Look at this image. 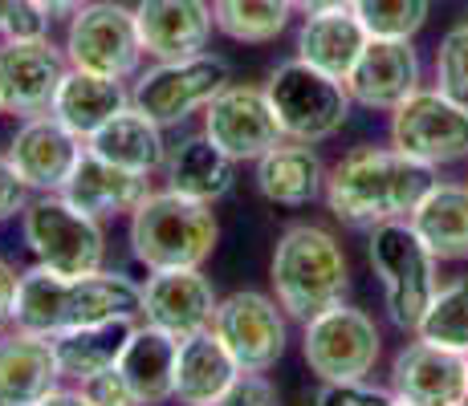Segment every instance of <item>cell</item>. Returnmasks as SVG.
I'll return each instance as SVG.
<instances>
[{
    "label": "cell",
    "mask_w": 468,
    "mask_h": 406,
    "mask_svg": "<svg viewBox=\"0 0 468 406\" xmlns=\"http://www.w3.org/2000/svg\"><path fill=\"white\" fill-rule=\"evenodd\" d=\"M367 260L383 288L387 321L403 333H416L440 288V260L408 220L375 224L367 232Z\"/></svg>",
    "instance_id": "obj_5"
},
{
    "label": "cell",
    "mask_w": 468,
    "mask_h": 406,
    "mask_svg": "<svg viewBox=\"0 0 468 406\" xmlns=\"http://www.w3.org/2000/svg\"><path fill=\"white\" fill-rule=\"evenodd\" d=\"M216 305L220 297L204 268H159L143 281L139 321L155 325L171 338H192L200 329H212Z\"/></svg>",
    "instance_id": "obj_18"
},
{
    "label": "cell",
    "mask_w": 468,
    "mask_h": 406,
    "mask_svg": "<svg viewBox=\"0 0 468 406\" xmlns=\"http://www.w3.org/2000/svg\"><path fill=\"white\" fill-rule=\"evenodd\" d=\"M290 0H212L216 33L237 45H269L290 29Z\"/></svg>",
    "instance_id": "obj_31"
},
{
    "label": "cell",
    "mask_w": 468,
    "mask_h": 406,
    "mask_svg": "<svg viewBox=\"0 0 468 406\" xmlns=\"http://www.w3.org/2000/svg\"><path fill=\"white\" fill-rule=\"evenodd\" d=\"M25 5H29V0H0V37L13 29V21L25 13Z\"/></svg>",
    "instance_id": "obj_43"
},
{
    "label": "cell",
    "mask_w": 468,
    "mask_h": 406,
    "mask_svg": "<svg viewBox=\"0 0 468 406\" xmlns=\"http://www.w3.org/2000/svg\"><path fill=\"white\" fill-rule=\"evenodd\" d=\"M143 285H134L127 273H82L61 276L53 268H25L21 288H16L13 325L16 329L41 333V338H61L82 325H98L111 318H139Z\"/></svg>",
    "instance_id": "obj_2"
},
{
    "label": "cell",
    "mask_w": 468,
    "mask_h": 406,
    "mask_svg": "<svg viewBox=\"0 0 468 406\" xmlns=\"http://www.w3.org/2000/svg\"><path fill=\"white\" fill-rule=\"evenodd\" d=\"M86 151L114 167L131 171V175H155L164 171V159H167V142H164V126L151 122L143 110H119L94 139H86Z\"/></svg>",
    "instance_id": "obj_26"
},
{
    "label": "cell",
    "mask_w": 468,
    "mask_h": 406,
    "mask_svg": "<svg viewBox=\"0 0 468 406\" xmlns=\"http://www.w3.org/2000/svg\"><path fill=\"white\" fill-rule=\"evenodd\" d=\"M21 240L33 265L53 268L61 276L98 273L106 260V228L102 220L86 215L61 192L33 195L21 212Z\"/></svg>",
    "instance_id": "obj_7"
},
{
    "label": "cell",
    "mask_w": 468,
    "mask_h": 406,
    "mask_svg": "<svg viewBox=\"0 0 468 406\" xmlns=\"http://www.w3.org/2000/svg\"><path fill=\"white\" fill-rule=\"evenodd\" d=\"M212 333L232 354V362L240 366V374H269L290 346V318L277 305V297L240 288V293L220 297Z\"/></svg>",
    "instance_id": "obj_12"
},
{
    "label": "cell",
    "mask_w": 468,
    "mask_h": 406,
    "mask_svg": "<svg viewBox=\"0 0 468 406\" xmlns=\"http://www.w3.org/2000/svg\"><path fill=\"white\" fill-rule=\"evenodd\" d=\"M66 382L53 338L29 329L0 333V406H37Z\"/></svg>",
    "instance_id": "obj_20"
},
{
    "label": "cell",
    "mask_w": 468,
    "mask_h": 406,
    "mask_svg": "<svg viewBox=\"0 0 468 406\" xmlns=\"http://www.w3.org/2000/svg\"><path fill=\"white\" fill-rule=\"evenodd\" d=\"M387 142L399 155L440 171L468 159V106L436 86H420L403 106L391 110Z\"/></svg>",
    "instance_id": "obj_10"
},
{
    "label": "cell",
    "mask_w": 468,
    "mask_h": 406,
    "mask_svg": "<svg viewBox=\"0 0 468 406\" xmlns=\"http://www.w3.org/2000/svg\"><path fill=\"white\" fill-rule=\"evenodd\" d=\"M367 29L355 16V8H330V13H314L302 16L298 25V41H293V57H302L305 66L322 69V74L346 81V74L355 69L358 53L367 49Z\"/></svg>",
    "instance_id": "obj_24"
},
{
    "label": "cell",
    "mask_w": 468,
    "mask_h": 406,
    "mask_svg": "<svg viewBox=\"0 0 468 406\" xmlns=\"http://www.w3.org/2000/svg\"><path fill=\"white\" fill-rule=\"evenodd\" d=\"M298 16H314V13H330V8H350V0H290Z\"/></svg>",
    "instance_id": "obj_42"
},
{
    "label": "cell",
    "mask_w": 468,
    "mask_h": 406,
    "mask_svg": "<svg viewBox=\"0 0 468 406\" xmlns=\"http://www.w3.org/2000/svg\"><path fill=\"white\" fill-rule=\"evenodd\" d=\"M216 406H282V394L265 374H237Z\"/></svg>",
    "instance_id": "obj_36"
},
{
    "label": "cell",
    "mask_w": 468,
    "mask_h": 406,
    "mask_svg": "<svg viewBox=\"0 0 468 406\" xmlns=\"http://www.w3.org/2000/svg\"><path fill=\"white\" fill-rule=\"evenodd\" d=\"M134 325H139V318H111V321L82 325V329H69L61 338H53L61 374L78 386L94 382L98 374H111L119 366L122 349H127Z\"/></svg>",
    "instance_id": "obj_30"
},
{
    "label": "cell",
    "mask_w": 468,
    "mask_h": 406,
    "mask_svg": "<svg viewBox=\"0 0 468 406\" xmlns=\"http://www.w3.org/2000/svg\"><path fill=\"white\" fill-rule=\"evenodd\" d=\"M269 106H273V119L282 126L285 142H305V147H318L330 142L350 119V94L346 81L322 74V69L305 66L302 57H290L269 74L265 81Z\"/></svg>",
    "instance_id": "obj_6"
},
{
    "label": "cell",
    "mask_w": 468,
    "mask_h": 406,
    "mask_svg": "<svg viewBox=\"0 0 468 406\" xmlns=\"http://www.w3.org/2000/svg\"><path fill=\"white\" fill-rule=\"evenodd\" d=\"M0 114H5V106H0Z\"/></svg>",
    "instance_id": "obj_44"
},
{
    "label": "cell",
    "mask_w": 468,
    "mask_h": 406,
    "mask_svg": "<svg viewBox=\"0 0 468 406\" xmlns=\"http://www.w3.org/2000/svg\"><path fill=\"white\" fill-rule=\"evenodd\" d=\"M411 338H424L431 346L456 349V354L468 358V276H456V281L436 288L424 321Z\"/></svg>",
    "instance_id": "obj_32"
},
{
    "label": "cell",
    "mask_w": 468,
    "mask_h": 406,
    "mask_svg": "<svg viewBox=\"0 0 468 406\" xmlns=\"http://www.w3.org/2000/svg\"><path fill=\"white\" fill-rule=\"evenodd\" d=\"M302 358L326 386H358L383 358V333L367 309L338 301L302 325Z\"/></svg>",
    "instance_id": "obj_8"
},
{
    "label": "cell",
    "mask_w": 468,
    "mask_h": 406,
    "mask_svg": "<svg viewBox=\"0 0 468 406\" xmlns=\"http://www.w3.org/2000/svg\"><path fill=\"white\" fill-rule=\"evenodd\" d=\"M232 183H237V162L224 155L204 130L167 147V159H164L167 192H179L200 203H220L232 192Z\"/></svg>",
    "instance_id": "obj_21"
},
{
    "label": "cell",
    "mask_w": 468,
    "mask_h": 406,
    "mask_svg": "<svg viewBox=\"0 0 468 406\" xmlns=\"http://www.w3.org/2000/svg\"><path fill=\"white\" fill-rule=\"evenodd\" d=\"M61 49H66L69 69H86V74L114 81H131L147 57L139 25H134V8L119 0H90L82 13L69 16Z\"/></svg>",
    "instance_id": "obj_9"
},
{
    "label": "cell",
    "mask_w": 468,
    "mask_h": 406,
    "mask_svg": "<svg viewBox=\"0 0 468 406\" xmlns=\"http://www.w3.org/2000/svg\"><path fill=\"white\" fill-rule=\"evenodd\" d=\"M269 285L290 321H310L338 305L350 288V260L322 224H290L269 256Z\"/></svg>",
    "instance_id": "obj_3"
},
{
    "label": "cell",
    "mask_w": 468,
    "mask_h": 406,
    "mask_svg": "<svg viewBox=\"0 0 468 406\" xmlns=\"http://www.w3.org/2000/svg\"><path fill=\"white\" fill-rule=\"evenodd\" d=\"M176 354H179V338L139 321L114 370H119V378L131 386V394L143 406H164L176 399Z\"/></svg>",
    "instance_id": "obj_25"
},
{
    "label": "cell",
    "mask_w": 468,
    "mask_h": 406,
    "mask_svg": "<svg viewBox=\"0 0 468 406\" xmlns=\"http://www.w3.org/2000/svg\"><path fill=\"white\" fill-rule=\"evenodd\" d=\"M220 240L212 203L187 200L179 192H147L134 212L127 215V244L131 256L147 273L159 268H204Z\"/></svg>",
    "instance_id": "obj_4"
},
{
    "label": "cell",
    "mask_w": 468,
    "mask_h": 406,
    "mask_svg": "<svg viewBox=\"0 0 468 406\" xmlns=\"http://www.w3.org/2000/svg\"><path fill=\"white\" fill-rule=\"evenodd\" d=\"M131 106V89L114 78H98L86 74V69H69L66 81H61L58 98H53V119L66 122L78 139H94L106 122L114 119L119 110Z\"/></svg>",
    "instance_id": "obj_29"
},
{
    "label": "cell",
    "mask_w": 468,
    "mask_h": 406,
    "mask_svg": "<svg viewBox=\"0 0 468 406\" xmlns=\"http://www.w3.org/2000/svg\"><path fill=\"white\" fill-rule=\"evenodd\" d=\"M431 74H436V89H444L448 98L468 106V21L452 25V29L440 37Z\"/></svg>",
    "instance_id": "obj_34"
},
{
    "label": "cell",
    "mask_w": 468,
    "mask_h": 406,
    "mask_svg": "<svg viewBox=\"0 0 468 406\" xmlns=\"http://www.w3.org/2000/svg\"><path fill=\"white\" fill-rule=\"evenodd\" d=\"M253 183L277 207H310L326 195V162L305 142H282L253 162Z\"/></svg>",
    "instance_id": "obj_23"
},
{
    "label": "cell",
    "mask_w": 468,
    "mask_h": 406,
    "mask_svg": "<svg viewBox=\"0 0 468 406\" xmlns=\"http://www.w3.org/2000/svg\"><path fill=\"white\" fill-rule=\"evenodd\" d=\"M16 288H21V273L0 256V329L13 325V305H16Z\"/></svg>",
    "instance_id": "obj_39"
},
{
    "label": "cell",
    "mask_w": 468,
    "mask_h": 406,
    "mask_svg": "<svg viewBox=\"0 0 468 406\" xmlns=\"http://www.w3.org/2000/svg\"><path fill=\"white\" fill-rule=\"evenodd\" d=\"M237 374H240V366L232 362V354L220 346V338L212 329L179 338V354H176V402L179 406H216Z\"/></svg>",
    "instance_id": "obj_27"
},
{
    "label": "cell",
    "mask_w": 468,
    "mask_h": 406,
    "mask_svg": "<svg viewBox=\"0 0 468 406\" xmlns=\"http://www.w3.org/2000/svg\"><path fill=\"white\" fill-rule=\"evenodd\" d=\"M436 183V171L387 147H355L335 167H326V207L350 228H367L387 220H408L416 203Z\"/></svg>",
    "instance_id": "obj_1"
},
{
    "label": "cell",
    "mask_w": 468,
    "mask_h": 406,
    "mask_svg": "<svg viewBox=\"0 0 468 406\" xmlns=\"http://www.w3.org/2000/svg\"><path fill=\"white\" fill-rule=\"evenodd\" d=\"M37 406H94V399L86 394V386H58L49 399H41Z\"/></svg>",
    "instance_id": "obj_40"
},
{
    "label": "cell",
    "mask_w": 468,
    "mask_h": 406,
    "mask_svg": "<svg viewBox=\"0 0 468 406\" xmlns=\"http://www.w3.org/2000/svg\"><path fill=\"white\" fill-rule=\"evenodd\" d=\"M37 5L45 8V16H49V21H69L74 13H82L90 0H37Z\"/></svg>",
    "instance_id": "obj_41"
},
{
    "label": "cell",
    "mask_w": 468,
    "mask_h": 406,
    "mask_svg": "<svg viewBox=\"0 0 468 406\" xmlns=\"http://www.w3.org/2000/svg\"><path fill=\"white\" fill-rule=\"evenodd\" d=\"M229 61L216 53H196V57L179 61H155V66L139 69L131 86V106L143 110L151 122L179 126L229 86Z\"/></svg>",
    "instance_id": "obj_11"
},
{
    "label": "cell",
    "mask_w": 468,
    "mask_h": 406,
    "mask_svg": "<svg viewBox=\"0 0 468 406\" xmlns=\"http://www.w3.org/2000/svg\"><path fill=\"white\" fill-rule=\"evenodd\" d=\"M29 200H33V192L25 187V179L16 175V167L8 162V155H0V224L21 220V212Z\"/></svg>",
    "instance_id": "obj_37"
},
{
    "label": "cell",
    "mask_w": 468,
    "mask_h": 406,
    "mask_svg": "<svg viewBox=\"0 0 468 406\" xmlns=\"http://www.w3.org/2000/svg\"><path fill=\"white\" fill-rule=\"evenodd\" d=\"M134 25H139L143 53L151 61H179L208 53V41L216 33L208 0H139Z\"/></svg>",
    "instance_id": "obj_19"
},
{
    "label": "cell",
    "mask_w": 468,
    "mask_h": 406,
    "mask_svg": "<svg viewBox=\"0 0 468 406\" xmlns=\"http://www.w3.org/2000/svg\"><path fill=\"white\" fill-rule=\"evenodd\" d=\"M147 192H151L147 175H131V171L114 167V162H106V159H98L86 151L61 195H66L74 207H82L86 215H94V220L106 224V220H119V215H131L134 207L147 200Z\"/></svg>",
    "instance_id": "obj_22"
},
{
    "label": "cell",
    "mask_w": 468,
    "mask_h": 406,
    "mask_svg": "<svg viewBox=\"0 0 468 406\" xmlns=\"http://www.w3.org/2000/svg\"><path fill=\"white\" fill-rule=\"evenodd\" d=\"M424 86V61L411 41H379L371 37L358 53L355 69L346 74V94L358 110L391 114Z\"/></svg>",
    "instance_id": "obj_17"
},
{
    "label": "cell",
    "mask_w": 468,
    "mask_h": 406,
    "mask_svg": "<svg viewBox=\"0 0 468 406\" xmlns=\"http://www.w3.org/2000/svg\"><path fill=\"white\" fill-rule=\"evenodd\" d=\"M204 134L224 151L232 162H257L273 147H282V126L273 119L265 86L229 81L220 94L200 110Z\"/></svg>",
    "instance_id": "obj_13"
},
{
    "label": "cell",
    "mask_w": 468,
    "mask_h": 406,
    "mask_svg": "<svg viewBox=\"0 0 468 406\" xmlns=\"http://www.w3.org/2000/svg\"><path fill=\"white\" fill-rule=\"evenodd\" d=\"M350 8L363 21L367 37L379 41H416L431 16V0H350Z\"/></svg>",
    "instance_id": "obj_33"
},
{
    "label": "cell",
    "mask_w": 468,
    "mask_h": 406,
    "mask_svg": "<svg viewBox=\"0 0 468 406\" xmlns=\"http://www.w3.org/2000/svg\"><path fill=\"white\" fill-rule=\"evenodd\" d=\"M416 236L431 248L440 265L468 260V183H431V192L408 215Z\"/></svg>",
    "instance_id": "obj_28"
},
{
    "label": "cell",
    "mask_w": 468,
    "mask_h": 406,
    "mask_svg": "<svg viewBox=\"0 0 468 406\" xmlns=\"http://www.w3.org/2000/svg\"><path fill=\"white\" fill-rule=\"evenodd\" d=\"M5 155L33 195H53L66 192L69 175L86 155V142L53 114H37V119H21Z\"/></svg>",
    "instance_id": "obj_15"
},
{
    "label": "cell",
    "mask_w": 468,
    "mask_h": 406,
    "mask_svg": "<svg viewBox=\"0 0 468 406\" xmlns=\"http://www.w3.org/2000/svg\"><path fill=\"white\" fill-rule=\"evenodd\" d=\"M391 394L403 406H468V358L411 338L391 358Z\"/></svg>",
    "instance_id": "obj_16"
},
{
    "label": "cell",
    "mask_w": 468,
    "mask_h": 406,
    "mask_svg": "<svg viewBox=\"0 0 468 406\" xmlns=\"http://www.w3.org/2000/svg\"><path fill=\"white\" fill-rule=\"evenodd\" d=\"M86 394L94 399V406H143L131 394V386L119 378V370H111V374H98L94 382H86Z\"/></svg>",
    "instance_id": "obj_38"
},
{
    "label": "cell",
    "mask_w": 468,
    "mask_h": 406,
    "mask_svg": "<svg viewBox=\"0 0 468 406\" xmlns=\"http://www.w3.org/2000/svg\"><path fill=\"white\" fill-rule=\"evenodd\" d=\"M66 74V49L49 37L0 41V106H5V114H16V119L49 114Z\"/></svg>",
    "instance_id": "obj_14"
},
{
    "label": "cell",
    "mask_w": 468,
    "mask_h": 406,
    "mask_svg": "<svg viewBox=\"0 0 468 406\" xmlns=\"http://www.w3.org/2000/svg\"><path fill=\"white\" fill-rule=\"evenodd\" d=\"M305 406H403L395 394H383V390H371L367 382L358 386H326L322 382L318 390L305 399Z\"/></svg>",
    "instance_id": "obj_35"
}]
</instances>
